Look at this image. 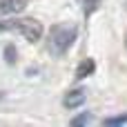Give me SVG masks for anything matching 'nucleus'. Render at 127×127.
I'll return each mask as SVG.
<instances>
[{"mask_svg": "<svg viewBox=\"0 0 127 127\" xmlns=\"http://www.w3.org/2000/svg\"><path fill=\"white\" fill-rule=\"evenodd\" d=\"M78 36V29L74 25H67V22H58L49 29V40H47V49L49 54L54 56H63L71 49L74 40Z\"/></svg>", "mask_w": 127, "mask_h": 127, "instance_id": "1", "label": "nucleus"}, {"mask_svg": "<svg viewBox=\"0 0 127 127\" xmlns=\"http://www.w3.org/2000/svg\"><path fill=\"white\" fill-rule=\"evenodd\" d=\"M0 31H18V33H22V38H25V40H29V42L40 40V38H42V33H45L42 25H40L38 20H33V18L0 20Z\"/></svg>", "mask_w": 127, "mask_h": 127, "instance_id": "2", "label": "nucleus"}, {"mask_svg": "<svg viewBox=\"0 0 127 127\" xmlns=\"http://www.w3.org/2000/svg\"><path fill=\"white\" fill-rule=\"evenodd\" d=\"M85 98H87L85 89H71V92H67V94H65L63 105H65L67 109H76V107H80V105L85 103Z\"/></svg>", "mask_w": 127, "mask_h": 127, "instance_id": "3", "label": "nucleus"}, {"mask_svg": "<svg viewBox=\"0 0 127 127\" xmlns=\"http://www.w3.org/2000/svg\"><path fill=\"white\" fill-rule=\"evenodd\" d=\"M27 4H29V0H0V16L20 13V11H25Z\"/></svg>", "mask_w": 127, "mask_h": 127, "instance_id": "4", "label": "nucleus"}, {"mask_svg": "<svg viewBox=\"0 0 127 127\" xmlns=\"http://www.w3.org/2000/svg\"><path fill=\"white\" fill-rule=\"evenodd\" d=\"M94 69H96V63H94L92 58H85V60L78 65V69H76V80H83V78L92 76V74H94Z\"/></svg>", "mask_w": 127, "mask_h": 127, "instance_id": "5", "label": "nucleus"}, {"mask_svg": "<svg viewBox=\"0 0 127 127\" xmlns=\"http://www.w3.org/2000/svg\"><path fill=\"white\" fill-rule=\"evenodd\" d=\"M80 2H83V13L85 16H92L100 7V0H80Z\"/></svg>", "mask_w": 127, "mask_h": 127, "instance_id": "6", "label": "nucleus"}, {"mask_svg": "<svg viewBox=\"0 0 127 127\" xmlns=\"http://www.w3.org/2000/svg\"><path fill=\"white\" fill-rule=\"evenodd\" d=\"M89 123H92V114H85V112H83V114H78L76 118H71L69 125H71V127H78V125H89Z\"/></svg>", "mask_w": 127, "mask_h": 127, "instance_id": "7", "label": "nucleus"}, {"mask_svg": "<svg viewBox=\"0 0 127 127\" xmlns=\"http://www.w3.org/2000/svg\"><path fill=\"white\" fill-rule=\"evenodd\" d=\"M105 125H127V114H121V116H109V118H105L103 121Z\"/></svg>", "mask_w": 127, "mask_h": 127, "instance_id": "8", "label": "nucleus"}, {"mask_svg": "<svg viewBox=\"0 0 127 127\" xmlns=\"http://www.w3.org/2000/svg\"><path fill=\"white\" fill-rule=\"evenodd\" d=\"M4 63L7 65H13L16 63V47L13 45H7L4 47Z\"/></svg>", "mask_w": 127, "mask_h": 127, "instance_id": "9", "label": "nucleus"}, {"mask_svg": "<svg viewBox=\"0 0 127 127\" xmlns=\"http://www.w3.org/2000/svg\"><path fill=\"white\" fill-rule=\"evenodd\" d=\"M125 47H127V33H125Z\"/></svg>", "mask_w": 127, "mask_h": 127, "instance_id": "10", "label": "nucleus"}]
</instances>
